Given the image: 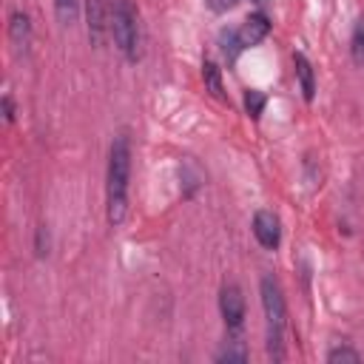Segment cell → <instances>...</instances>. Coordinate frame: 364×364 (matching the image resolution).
I'll return each instance as SVG.
<instances>
[{"instance_id":"6da1fadb","label":"cell","mask_w":364,"mask_h":364,"mask_svg":"<svg viewBox=\"0 0 364 364\" xmlns=\"http://www.w3.org/2000/svg\"><path fill=\"white\" fill-rule=\"evenodd\" d=\"M128 176H131V142L117 134L108 151V222L119 225L128 208Z\"/></svg>"},{"instance_id":"7a4b0ae2","label":"cell","mask_w":364,"mask_h":364,"mask_svg":"<svg viewBox=\"0 0 364 364\" xmlns=\"http://www.w3.org/2000/svg\"><path fill=\"white\" fill-rule=\"evenodd\" d=\"M262 304H264V316H267V353L282 361L284 353H282V330H284V316H287V307H284V296H282V287L273 276H264L262 284Z\"/></svg>"},{"instance_id":"3957f363","label":"cell","mask_w":364,"mask_h":364,"mask_svg":"<svg viewBox=\"0 0 364 364\" xmlns=\"http://www.w3.org/2000/svg\"><path fill=\"white\" fill-rule=\"evenodd\" d=\"M111 34L119 46V51L128 60H136L139 54V37H136V14L128 0H117L111 9Z\"/></svg>"},{"instance_id":"277c9868","label":"cell","mask_w":364,"mask_h":364,"mask_svg":"<svg viewBox=\"0 0 364 364\" xmlns=\"http://www.w3.org/2000/svg\"><path fill=\"white\" fill-rule=\"evenodd\" d=\"M219 310H222V318L230 330H239L242 327V318H245V299H242V290L236 284H225L222 293H219Z\"/></svg>"},{"instance_id":"5b68a950","label":"cell","mask_w":364,"mask_h":364,"mask_svg":"<svg viewBox=\"0 0 364 364\" xmlns=\"http://www.w3.org/2000/svg\"><path fill=\"white\" fill-rule=\"evenodd\" d=\"M267 31H270L267 14H264V11H256V14H250V17L236 28V40H239L242 48H250V46L262 43V40L267 37Z\"/></svg>"},{"instance_id":"8992f818","label":"cell","mask_w":364,"mask_h":364,"mask_svg":"<svg viewBox=\"0 0 364 364\" xmlns=\"http://www.w3.org/2000/svg\"><path fill=\"white\" fill-rule=\"evenodd\" d=\"M253 233H256V239H259L262 247H270V250H273V247L279 245V239H282L279 216L270 213V210H259V213L253 216Z\"/></svg>"},{"instance_id":"52a82bcc","label":"cell","mask_w":364,"mask_h":364,"mask_svg":"<svg viewBox=\"0 0 364 364\" xmlns=\"http://www.w3.org/2000/svg\"><path fill=\"white\" fill-rule=\"evenodd\" d=\"M85 14H88V37L94 46H102L105 31L111 28V23H105V3L102 0H88L85 3Z\"/></svg>"},{"instance_id":"ba28073f","label":"cell","mask_w":364,"mask_h":364,"mask_svg":"<svg viewBox=\"0 0 364 364\" xmlns=\"http://www.w3.org/2000/svg\"><path fill=\"white\" fill-rule=\"evenodd\" d=\"M9 37H11V43H14L17 51H26L28 48V43H31V23H28V14L26 11H14L11 14Z\"/></svg>"},{"instance_id":"9c48e42d","label":"cell","mask_w":364,"mask_h":364,"mask_svg":"<svg viewBox=\"0 0 364 364\" xmlns=\"http://www.w3.org/2000/svg\"><path fill=\"white\" fill-rule=\"evenodd\" d=\"M293 65H296V77H299V85H301V94H304V100L310 102L313 100V94H316V77H313V65H310V60L299 51V54H293Z\"/></svg>"},{"instance_id":"30bf717a","label":"cell","mask_w":364,"mask_h":364,"mask_svg":"<svg viewBox=\"0 0 364 364\" xmlns=\"http://www.w3.org/2000/svg\"><path fill=\"white\" fill-rule=\"evenodd\" d=\"M202 80H205V88H208L216 100H225V85H222V74H219L216 63L205 60V65H202Z\"/></svg>"},{"instance_id":"8fae6325","label":"cell","mask_w":364,"mask_h":364,"mask_svg":"<svg viewBox=\"0 0 364 364\" xmlns=\"http://www.w3.org/2000/svg\"><path fill=\"white\" fill-rule=\"evenodd\" d=\"M216 361H247V350L242 341H225V347L216 353Z\"/></svg>"},{"instance_id":"7c38bea8","label":"cell","mask_w":364,"mask_h":364,"mask_svg":"<svg viewBox=\"0 0 364 364\" xmlns=\"http://www.w3.org/2000/svg\"><path fill=\"white\" fill-rule=\"evenodd\" d=\"M350 54L358 65H364V17L355 23L353 28V40H350Z\"/></svg>"},{"instance_id":"4fadbf2b","label":"cell","mask_w":364,"mask_h":364,"mask_svg":"<svg viewBox=\"0 0 364 364\" xmlns=\"http://www.w3.org/2000/svg\"><path fill=\"white\" fill-rule=\"evenodd\" d=\"M77 6H80V0H54L57 17H60L65 26H71V23L77 20Z\"/></svg>"},{"instance_id":"5bb4252c","label":"cell","mask_w":364,"mask_h":364,"mask_svg":"<svg viewBox=\"0 0 364 364\" xmlns=\"http://www.w3.org/2000/svg\"><path fill=\"white\" fill-rule=\"evenodd\" d=\"M327 361H330V364H336V361L358 364V361H361V353H358V350H353V347H336V350H330V353H327Z\"/></svg>"},{"instance_id":"9a60e30c","label":"cell","mask_w":364,"mask_h":364,"mask_svg":"<svg viewBox=\"0 0 364 364\" xmlns=\"http://www.w3.org/2000/svg\"><path fill=\"white\" fill-rule=\"evenodd\" d=\"M245 108H247L250 117H259L262 108H264V94L262 91H247L245 94Z\"/></svg>"},{"instance_id":"2e32d148","label":"cell","mask_w":364,"mask_h":364,"mask_svg":"<svg viewBox=\"0 0 364 364\" xmlns=\"http://www.w3.org/2000/svg\"><path fill=\"white\" fill-rule=\"evenodd\" d=\"M205 3H208V9H213V11H219V14H222V11H230L239 0H205Z\"/></svg>"},{"instance_id":"e0dca14e","label":"cell","mask_w":364,"mask_h":364,"mask_svg":"<svg viewBox=\"0 0 364 364\" xmlns=\"http://www.w3.org/2000/svg\"><path fill=\"white\" fill-rule=\"evenodd\" d=\"M46 247H48V236H46V225H43V228L37 230V256H46V253H48Z\"/></svg>"},{"instance_id":"ac0fdd59","label":"cell","mask_w":364,"mask_h":364,"mask_svg":"<svg viewBox=\"0 0 364 364\" xmlns=\"http://www.w3.org/2000/svg\"><path fill=\"white\" fill-rule=\"evenodd\" d=\"M3 114H6V119H9V122L14 119V105H11V97H3Z\"/></svg>"}]
</instances>
